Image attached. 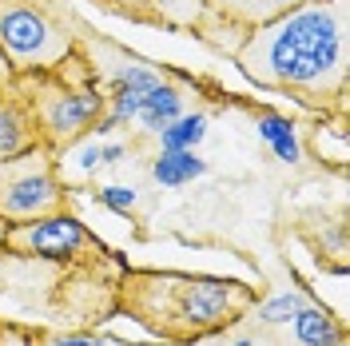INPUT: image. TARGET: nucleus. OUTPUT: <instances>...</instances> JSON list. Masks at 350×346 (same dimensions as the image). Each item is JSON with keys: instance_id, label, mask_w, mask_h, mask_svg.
<instances>
[{"instance_id": "obj_20", "label": "nucleus", "mask_w": 350, "mask_h": 346, "mask_svg": "<svg viewBox=\"0 0 350 346\" xmlns=\"http://www.w3.org/2000/svg\"><path fill=\"white\" fill-rule=\"evenodd\" d=\"M231 346H255V343H251V338H239V343H231Z\"/></svg>"}, {"instance_id": "obj_7", "label": "nucleus", "mask_w": 350, "mask_h": 346, "mask_svg": "<svg viewBox=\"0 0 350 346\" xmlns=\"http://www.w3.org/2000/svg\"><path fill=\"white\" fill-rule=\"evenodd\" d=\"M40 144V128L24 92L16 84H0V159H16Z\"/></svg>"}, {"instance_id": "obj_17", "label": "nucleus", "mask_w": 350, "mask_h": 346, "mask_svg": "<svg viewBox=\"0 0 350 346\" xmlns=\"http://www.w3.org/2000/svg\"><path fill=\"white\" fill-rule=\"evenodd\" d=\"M56 346H104V343H96L88 334H68V338H56Z\"/></svg>"}, {"instance_id": "obj_11", "label": "nucleus", "mask_w": 350, "mask_h": 346, "mask_svg": "<svg viewBox=\"0 0 350 346\" xmlns=\"http://www.w3.org/2000/svg\"><path fill=\"white\" fill-rule=\"evenodd\" d=\"M207 175V159L196 152H159L152 159V179L159 187H187Z\"/></svg>"}, {"instance_id": "obj_9", "label": "nucleus", "mask_w": 350, "mask_h": 346, "mask_svg": "<svg viewBox=\"0 0 350 346\" xmlns=\"http://www.w3.org/2000/svg\"><path fill=\"white\" fill-rule=\"evenodd\" d=\"M175 116H183V88L159 80V84L139 100L135 124H144V131H159V128H167Z\"/></svg>"}, {"instance_id": "obj_8", "label": "nucleus", "mask_w": 350, "mask_h": 346, "mask_svg": "<svg viewBox=\"0 0 350 346\" xmlns=\"http://www.w3.org/2000/svg\"><path fill=\"white\" fill-rule=\"evenodd\" d=\"M207 4H211L227 24H235V28H243V32H251V28H259V24L291 12V8L303 4V0H207Z\"/></svg>"}, {"instance_id": "obj_2", "label": "nucleus", "mask_w": 350, "mask_h": 346, "mask_svg": "<svg viewBox=\"0 0 350 346\" xmlns=\"http://www.w3.org/2000/svg\"><path fill=\"white\" fill-rule=\"evenodd\" d=\"M251 287L215 275H179V271H131L124 279V306L139 323L172 338H203L223 326H235L251 310Z\"/></svg>"}, {"instance_id": "obj_14", "label": "nucleus", "mask_w": 350, "mask_h": 346, "mask_svg": "<svg viewBox=\"0 0 350 346\" xmlns=\"http://www.w3.org/2000/svg\"><path fill=\"white\" fill-rule=\"evenodd\" d=\"M303 306H306V295H299V291H283V295H271L267 303L255 306V319L267 323V326H279V323H291Z\"/></svg>"}, {"instance_id": "obj_3", "label": "nucleus", "mask_w": 350, "mask_h": 346, "mask_svg": "<svg viewBox=\"0 0 350 346\" xmlns=\"http://www.w3.org/2000/svg\"><path fill=\"white\" fill-rule=\"evenodd\" d=\"M12 84L21 88L24 100L32 104L40 139L48 148H68L80 135H92V128L100 124V116L108 108L104 84L92 76V68H84V60H80L76 72H68L64 60L60 68L40 72V76H16Z\"/></svg>"}, {"instance_id": "obj_12", "label": "nucleus", "mask_w": 350, "mask_h": 346, "mask_svg": "<svg viewBox=\"0 0 350 346\" xmlns=\"http://www.w3.org/2000/svg\"><path fill=\"white\" fill-rule=\"evenodd\" d=\"M255 128H259V139L279 155L283 163H299V159H303L295 120H286V116H279V111H259V116H255Z\"/></svg>"}, {"instance_id": "obj_1", "label": "nucleus", "mask_w": 350, "mask_h": 346, "mask_svg": "<svg viewBox=\"0 0 350 346\" xmlns=\"http://www.w3.org/2000/svg\"><path fill=\"white\" fill-rule=\"evenodd\" d=\"M239 72L259 88L330 108L347 96L350 0H303L247 32L235 52Z\"/></svg>"}, {"instance_id": "obj_13", "label": "nucleus", "mask_w": 350, "mask_h": 346, "mask_svg": "<svg viewBox=\"0 0 350 346\" xmlns=\"http://www.w3.org/2000/svg\"><path fill=\"white\" fill-rule=\"evenodd\" d=\"M155 135H159V152H196L203 144V135H207V116L203 111H183Z\"/></svg>"}, {"instance_id": "obj_10", "label": "nucleus", "mask_w": 350, "mask_h": 346, "mask_svg": "<svg viewBox=\"0 0 350 346\" xmlns=\"http://www.w3.org/2000/svg\"><path fill=\"white\" fill-rule=\"evenodd\" d=\"M291 323H295V338L303 346H342L347 343V330H342L338 319H334L330 310H323V306L306 303Z\"/></svg>"}, {"instance_id": "obj_5", "label": "nucleus", "mask_w": 350, "mask_h": 346, "mask_svg": "<svg viewBox=\"0 0 350 346\" xmlns=\"http://www.w3.org/2000/svg\"><path fill=\"white\" fill-rule=\"evenodd\" d=\"M64 211V183L56 175V155L48 144L16 159H0V219L28 223Z\"/></svg>"}, {"instance_id": "obj_19", "label": "nucleus", "mask_w": 350, "mask_h": 346, "mask_svg": "<svg viewBox=\"0 0 350 346\" xmlns=\"http://www.w3.org/2000/svg\"><path fill=\"white\" fill-rule=\"evenodd\" d=\"M4 227H8V223H4V219H0V247H4Z\"/></svg>"}, {"instance_id": "obj_16", "label": "nucleus", "mask_w": 350, "mask_h": 346, "mask_svg": "<svg viewBox=\"0 0 350 346\" xmlns=\"http://www.w3.org/2000/svg\"><path fill=\"white\" fill-rule=\"evenodd\" d=\"M124 155H128V148H124V144H116V139H108V144H104V139H100V159H104V163H124Z\"/></svg>"}, {"instance_id": "obj_18", "label": "nucleus", "mask_w": 350, "mask_h": 346, "mask_svg": "<svg viewBox=\"0 0 350 346\" xmlns=\"http://www.w3.org/2000/svg\"><path fill=\"white\" fill-rule=\"evenodd\" d=\"M0 84H12V68L4 64V56H0Z\"/></svg>"}, {"instance_id": "obj_15", "label": "nucleus", "mask_w": 350, "mask_h": 346, "mask_svg": "<svg viewBox=\"0 0 350 346\" xmlns=\"http://www.w3.org/2000/svg\"><path fill=\"white\" fill-rule=\"evenodd\" d=\"M96 199L116 215H131L139 207V191L131 183H104V187H96Z\"/></svg>"}, {"instance_id": "obj_6", "label": "nucleus", "mask_w": 350, "mask_h": 346, "mask_svg": "<svg viewBox=\"0 0 350 346\" xmlns=\"http://www.w3.org/2000/svg\"><path fill=\"white\" fill-rule=\"evenodd\" d=\"M12 255H28V259H44V263H68V259H100L104 247L100 239L88 231L84 223L68 211L56 215H40L28 223H12L4 227V247Z\"/></svg>"}, {"instance_id": "obj_4", "label": "nucleus", "mask_w": 350, "mask_h": 346, "mask_svg": "<svg viewBox=\"0 0 350 346\" xmlns=\"http://www.w3.org/2000/svg\"><path fill=\"white\" fill-rule=\"evenodd\" d=\"M76 52V32L56 0H0V56L16 76L52 72Z\"/></svg>"}]
</instances>
